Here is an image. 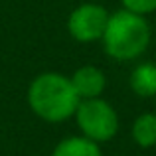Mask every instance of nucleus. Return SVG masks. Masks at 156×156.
<instances>
[{
  "mask_svg": "<svg viewBox=\"0 0 156 156\" xmlns=\"http://www.w3.org/2000/svg\"><path fill=\"white\" fill-rule=\"evenodd\" d=\"M28 105L46 122H61L73 117L79 97L69 77L57 71L40 73L28 87Z\"/></svg>",
  "mask_w": 156,
  "mask_h": 156,
  "instance_id": "nucleus-1",
  "label": "nucleus"
},
{
  "mask_svg": "<svg viewBox=\"0 0 156 156\" xmlns=\"http://www.w3.org/2000/svg\"><path fill=\"white\" fill-rule=\"evenodd\" d=\"M150 36V26L144 16L121 8L109 14L101 42L105 53L115 61H133L146 51Z\"/></svg>",
  "mask_w": 156,
  "mask_h": 156,
  "instance_id": "nucleus-2",
  "label": "nucleus"
},
{
  "mask_svg": "<svg viewBox=\"0 0 156 156\" xmlns=\"http://www.w3.org/2000/svg\"><path fill=\"white\" fill-rule=\"evenodd\" d=\"M79 126L81 134L89 140L97 142H107L115 138L119 133V115L113 109L109 101L95 97V99H81L73 113Z\"/></svg>",
  "mask_w": 156,
  "mask_h": 156,
  "instance_id": "nucleus-3",
  "label": "nucleus"
},
{
  "mask_svg": "<svg viewBox=\"0 0 156 156\" xmlns=\"http://www.w3.org/2000/svg\"><path fill=\"white\" fill-rule=\"evenodd\" d=\"M109 20V12L101 4H81L69 14L67 18V32L75 42L89 44L103 38V32Z\"/></svg>",
  "mask_w": 156,
  "mask_h": 156,
  "instance_id": "nucleus-4",
  "label": "nucleus"
},
{
  "mask_svg": "<svg viewBox=\"0 0 156 156\" xmlns=\"http://www.w3.org/2000/svg\"><path fill=\"white\" fill-rule=\"evenodd\" d=\"M73 85V91L77 93V97L81 99H95L105 93L107 87V77L95 65H83V67L75 69L73 75L69 77Z\"/></svg>",
  "mask_w": 156,
  "mask_h": 156,
  "instance_id": "nucleus-5",
  "label": "nucleus"
},
{
  "mask_svg": "<svg viewBox=\"0 0 156 156\" xmlns=\"http://www.w3.org/2000/svg\"><path fill=\"white\" fill-rule=\"evenodd\" d=\"M130 89H133L134 95L150 99L156 97V63L150 61H142L130 73Z\"/></svg>",
  "mask_w": 156,
  "mask_h": 156,
  "instance_id": "nucleus-6",
  "label": "nucleus"
},
{
  "mask_svg": "<svg viewBox=\"0 0 156 156\" xmlns=\"http://www.w3.org/2000/svg\"><path fill=\"white\" fill-rule=\"evenodd\" d=\"M51 156H103V152L97 142L81 134V136H67L57 142Z\"/></svg>",
  "mask_w": 156,
  "mask_h": 156,
  "instance_id": "nucleus-7",
  "label": "nucleus"
},
{
  "mask_svg": "<svg viewBox=\"0 0 156 156\" xmlns=\"http://www.w3.org/2000/svg\"><path fill=\"white\" fill-rule=\"evenodd\" d=\"M133 140L140 148H152L156 146V113H142L134 119L133 129Z\"/></svg>",
  "mask_w": 156,
  "mask_h": 156,
  "instance_id": "nucleus-8",
  "label": "nucleus"
},
{
  "mask_svg": "<svg viewBox=\"0 0 156 156\" xmlns=\"http://www.w3.org/2000/svg\"><path fill=\"white\" fill-rule=\"evenodd\" d=\"M121 4L125 10H130L140 16L156 12V0H121Z\"/></svg>",
  "mask_w": 156,
  "mask_h": 156,
  "instance_id": "nucleus-9",
  "label": "nucleus"
}]
</instances>
